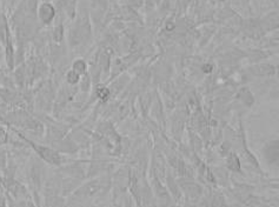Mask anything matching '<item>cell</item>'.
I'll return each mask as SVG.
<instances>
[{"label":"cell","instance_id":"3957f363","mask_svg":"<svg viewBox=\"0 0 279 207\" xmlns=\"http://www.w3.org/2000/svg\"><path fill=\"white\" fill-rule=\"evenodd\" d=\"M108 94H110V92H108L107 88H105V87H103V88H99V90H98V95H99V96H102L103 99H106V98L108 96Z\"/></svg>","mask_w":279,"mask_h":207},{"label":"cell","instance_id":"6da1fadb","mask_svg":"<svg viewBox=\"0 0 279 207\" xmlns=\"http://www.w3.org/2000/svg\"><path fill=\"white\" fill-rule=\"evenodd\" d=\"M73 72H75L78 75L84 74L86 72V65H85V62L81 61V60L75 61L74 65H73Z\"/></svg>","mask_w":279,"mask_h":207},{"label":"cell","instance_id":"7a4b0ae2","mask_svg":"<svg viewBox=\"0 0 279 207\" xmlns=\"http://www.w3.org/2000/svg\"><path fill=\"white\" fill-rule=\"evenodd\" d=\"M67 82H70L71 85H74V84H77L78 82V80H79V75H78L75 72H73V71H71L69 74H67Z\"/></svg>","mask_w":279,"mask_h":207}]
</instances>
